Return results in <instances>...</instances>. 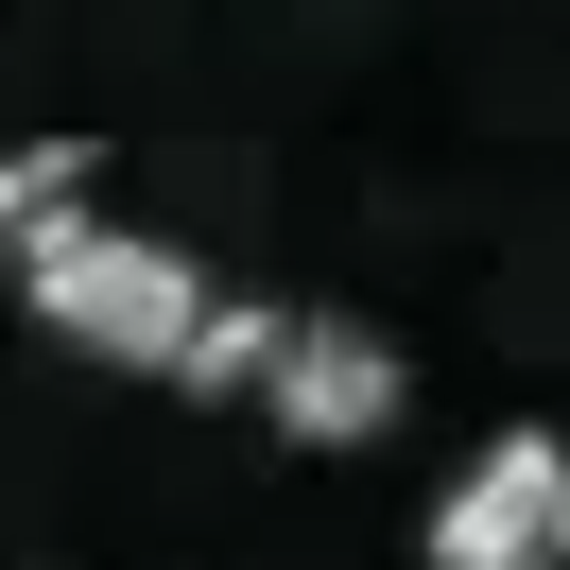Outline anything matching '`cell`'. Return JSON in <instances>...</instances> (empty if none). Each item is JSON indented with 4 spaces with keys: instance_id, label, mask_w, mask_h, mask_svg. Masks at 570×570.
Here are the masks:
<instances>
[{
    "instance_id": "6da1fadb",
    "label": "cell",
    "mask_w": 570,
    "mask_h": 570,
    "mask_svg": "<svg viewBox=\"0 0 570 570\" xmlns=\"http://www.w3.org/2000/svg\"><path fill=\"white\" fill-rule=\"evenodd\" d=\"M18 312H36L70 363H156V381H174V363H190V328H208L225 294L190 277L174 243H139V225H70V243H36V259H18Z\"/></svg>"
},
{
    "instance_id": "7a4b0ae2",
    "label": "cell",
    "mask_w": 570,
    "mask_h": 570,
    "mask_svg": "<svg viewBox=\"0 0 570 570\" xmlns=\"http://www.w3.org/2000/svg\"><path fill=\"white\" fill-rule=\"evenodd\" d=\"M570 553V450L553 432H484L466 484L432 501V570H553Z\"/></svg>"
},
{
    "instance_id": "3957f363",
    "label": "cell",
    "mask_w": 570,
    "mask_h": 570,
    "mask_svg": "<svg viewBox=\"0 0 570 570\" xmlns=\"http://www.w3.org/2000/svg\"><path fill=\"white\" fill-rule=\"evenodd\" d=\"M259 397H277L294 450H363V432L397 415V346H381L363 312H294V346H277V381H259Z\"/></svg>"
},
{
    "instance_id": "277c9868",
    "label": "cell",
    "mask_w": 570,
    "mask_h": 570,
    "mask_svg": "<svg viewBox=\"0 0 570 570\" xmlns=\"http://www.w3.org/2000/svg\"><path fill=\"white\" fill-rule=\"evenodd\" d=\"M70 225H87V139H18L0 156V259L70 243Z\"/></svg>"
},
{
    "instance_id": "5b68a950",
    "label": "cell",
    "mask_w": 570,
    "mask_h": 570,
    "mask_svg": "<svg viewBox=\"0 0 570 570\" xmlns=\"http://www.w3.org/2000/svg\"><path fill=\"white\" fill-rule=\"evenodd\" d=\"M277 346H294V312H259V294H225V312L190 328V363H174V381H190V397H259V381H277Z\"/></svg>"
}]
</instances>
